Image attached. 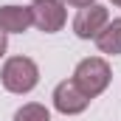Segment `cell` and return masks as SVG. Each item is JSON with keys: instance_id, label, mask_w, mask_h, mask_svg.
I'll list each match as a JSON object with an SVG mask.
<instances>
[{"instance_id": "6da1fadb", "label": "cell", "mask_w": 121, "mask_h": 121, "mask_svg": "<svg viewBox=\"0 0 121 121\" xmlns=\"http://www.w3.org/2000/svg\"><path fill=\"white\" fill-rule=\"evenodd\" d=\"M73 85L85 93L87 99H96L99 93L110 85V65L99 56H90V59H82L73 70Z\"/></svg>"}, {"instance_id": "7a4b0ae2", "label": "cell", "mask_w": 121, "mask_h": 121, "mask_svg": "<svg viewBox=\"0 0 121 121\" xmlns=\"http://www.w3.org/2000/svg\"><path fill=\"white\" fill-rule=\"evenodd\" d=\"M39 82V68L28 56H14L3 65V87L11 93H28Z\"/></svg>"}, {"instance_id": "3957f363", "label": "cell", "mask_w": 121, "mask_h": 121, "mask_svg": "<svg viewBox=\"0 0 121 121\" xmlns=\"http://www.w3.org/2000/svg\"><path fill=\"white\" fill-rule=\"evenodd\" d=\"M31 17H34V26L45 34H54L65 26V9L59 0H34Z\"/></svg>"}, {"instance_id": "277c9868", "label": "cell", "mask_w": 121, "mask_h": 121, "mask_svg": "<svg viewBox=\"0 0 121 121\" xmlns=\"http://www.w3.org/2000/svg\"><path fill=\"white\" fill-rule=\"evenodd\" d=\"M110 23V17H107V9L104 6H85L79 14H76V20H73V31H76V37H82V39H96L99 37V31L104 28Z\"/></svg>"}, {"instance_id": "5b68a950", "label": "cell", "mask_w": 121, "mask_h": 121, "mask_svg": "<svg viewBox=\"0 0 121 121\" xmlns=\"http://www.w3.org/2000/svg\"><path fill=\"white\" fill-rule=\"evenodd\" d=\"M54 104H56V110H59V113L73 116V113L87 110L90 99L79 90L73 82H62V85H56V90H54Z\"/></svg>"}, {"instance_id": "8992f818", "label": "cell", "mask_w": 121, "mask_h": 121, "mask_svg": "<svg viewBox=\"0 0 121 121\" xmlns=\"http://www.w3.org/2000/svg\"><path fill=\"white\" fill-rule=\"evenodd\" d=\"M31 23H34L31 9H26V6H0V28L6 34L9 31L11 34H23Z\"/></svg>"}, {"instance_id": "52a82bcc", "label": "cell", "mask_w": 121, "mask_h": 121, "mask_svg": "<svg viewBox=\"0 0 121 121\" xmlns=\"http://www.w3.org/2000/svg\"><path fill=\"white\" fill-rule=\"evenodd\" d=\"M96 45L101 54H121V20H113L99 31Z\"/></svg>"}, {"instance_id": "ba28073f", "label": "cell", "mask_w": 121, "mask_h": 121, "mask_svg": "<svg viewBox=\"0 0 121 121\" xmlns=\"http://www.w3.org/2000/svg\"><path fill=\"white\" fill-rule=\"evenodd\" d=\"M14 121H51V116L42 104H26L14 113Z\"/></svg>"}, {"instance_id": "9c48e42d", "label": "cell", "mask_w": 121, "mask_h": 121, "mask_svg": "<svg viewBox=\"0 0 121 121\" xmlns=\"http://www.w3.org/2000/svg\"><path fill=\"white\" fill-rule=\"evenodd\" d=\"M62 3H68V6H79V9H85V6H93V0H62Z\"/></svg>"}, {"instance_id": "30bf717a", "label": "cell", "mask_w": 121, "mask_h": 121, "mask_svg": "<svg viewBox=\"0 0 121 121\" xmlns=\"http://www.w3.org/2000/svg\"><path fill=\"white\" fill-rule=\"evenodd\" d=\"M3 54H6V31L0 28V56H3Z\"/></svg>"}, {"instance_id": "8fae6325", "label": "cell", "mask_w": 121, "mask_h": 121, "mask_svg": "<svg viewBox=\"0 0 121 121\" xmlns=\"http://www.w3.org/2000/svg\"><path fill=\"white\" fill-rule=\"evenodd\" d=\"M113 3H116V6H121V0H113Z\"/></svg>"}]
</instances>
